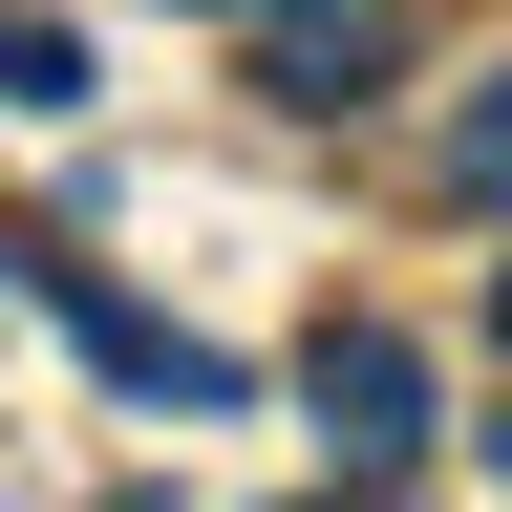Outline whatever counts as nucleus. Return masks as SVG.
<instances>
[{
    "label": "nucleus",
    "mask_w": 512,
    "mask_h": 512,
    "mask_svg": "<svg viewBox=\"0 0 512 512\" xmlns=\"http://www.w3.org/2000/svg\"><path fill=\"white\" fill-rule=\"evenodd\" d=\"M22 299H43L64 342H86V363L128 384V406H256V363H235V342H192V320H150V299H107L86 256H43V235H22Z\"/></svg>",
    "instance_id": "f257e3e1"
},
{
    "label": "nucleus",
    "mask_w": 512,
    "mask_h": 512,
    "mask_svg": "<svg viewBox=\"0 0 512 512\" xmlns=\"http://www.w3.org/2000/svg\"><path fill=\"white\" fill-rule=\"evenodd\" d=\"M299 406H320V470H363V491H406V470H427V363L384 342V320H320Z\"/></svg>",
    "instance_id": "f03ea898"
},
{
    "label": "nucleus",
    "mask_w": 512,
    "mask_h": 512,
    "mask_svg": "<svg viewBox=\"0 0 512 512\" xmlns=\"http://www.w3.org/2000/svg\"><path fill=\"white\" fill-rule=\"evenodd\" d=\"M256 86H278V107H384V64H406V43H384V0H256Z\"/></svg>",
    "instance_id": "7ed1b4c3"
},
{
    "label": "nucleus",
    "mask_w": 512,
    "mask_h": 512,
    "mask_svg": "<svg viewBox=\"0 0 512 512\" xmlns=\"http://www.w3.org/2000/svg\"><path fill=\"white\" fill-rule=\"evenodd\" d=\"M448 192L512 214V64H470V107H448Z\"/></svg>",
    "instance_id": "20e7f679"
},
{
    "label": "nucleus",
    "mask_w": 512,
    "mask_h": 512,
    "mask_svg": "<svg viewBox=\"0 0 512 512\" xmlns=\"http://www.w3.org/2000/svg\"><path fill=\"white\" fill-rule=\"evenodd\" d=\"M0 107H86V43H64V22H0Z\"/></svg>",
    "instance_id": "39448f33"
},
{
    "label": "nucleus",
    "mask_w": 512,
    "mask_h": 512,
    "mask_svg": "<svg viewBox=\"0 0 512 512\" xmlns=\"http://www.w3.org/2000/svg\"><path fill=\"white\" fill-rule=\"evenodd\" d=\"M491 342H512V256H491Z\"/></svg>",
    "instance_id": "423d86ee"
},
{
    "label": "nucleus",
    "mask_w": 512,
    "mask_h": 512,
    "mask_svg": "<svg viewBox=\"0 0 512 512\" xmlns=\"http://www.w3.org/2000/svg\"><path fill=\"white\" fill-rule=\"evenodd\" d=\"M192 22H256V0H192Z\"/></svg>",
    "instance_id": "0eeeda50"
},
{
    "label": "nucleus",
    "mask_w": 512,
    "mask_h": 512,
    "mask_svg": "<svg viewBox=\"0 0 512 512\" xmlns=\"http://www.w3.org/2000/svg\"><path fill=\"white\" fill-rule=\"evenodd\" d=\"M491 470H512V427H491Z\"/></svg>",
    "instance_id": "6e6552de"
}]
</instances>
